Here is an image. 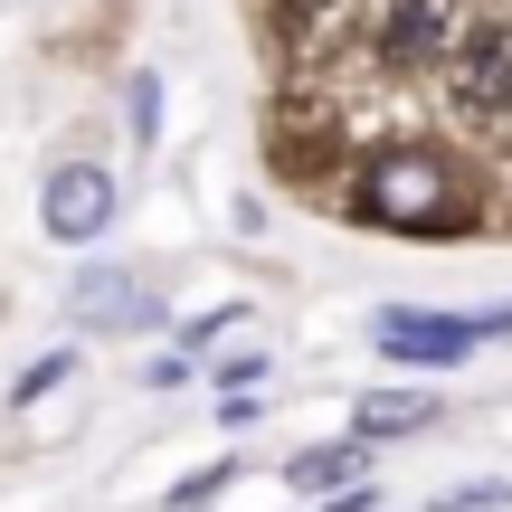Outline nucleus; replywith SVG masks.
Masks as SVG:
<instances>
[{"instance_id":"dca6fc26","label":"nucleus","mask_w":512,"mask_h":512,"mask_svg":"<svg viewBox=\"0 0 512 512\" xmlns=\"http://www.w3.org/2000/svg\"><path fill=\"white\" fill-rule=\"evenodd\" d=\"M256 408H266V389H247V399H219V427H256Z\"/></svg>"},{"instance_id":"9d476101","label":"nucleus","mask_w":512,"mask_h":512,"mask_svg":"<svg viewBox=\"0 0 512 512\" xmlns=\"http://www.w3.org/2000/svg\"><path fill=\"white\" fill-rule=\"evenodd\" d=\"M266 370H275V351L266 342H238V351H219V361H200V380L219 389V399H247V389H266Z\"/></svg>"},{"instance_id":"ddd939ff","label":"nucleus","mask_w":512,"mask_h":512,"mask_svg":"<svg viewBox=\"0 0 512 512\" xmlns=\"http://www.w3.org/2000/svg\"><path fill=\"white\" fill-rule=\"evenodd\" d=\"M124 124H133V143H162V67H133V86H124Z\"/></svg>"},{"instance_id":"423d86ee","label":"nucleus","mask_w":512,"mask_h":512,"mask_svg":"<svg viewBox=\"0 0 512 512\" xmlns=\"http://www.w3.org/2000/svg\"><path fill=\"white\" fill-rule=\"evenodd\" d=\"M475 313H418V304H380L370 313V351L399 370H456L465 351H475Z\"/></svg>"},{"instance_id":"6e6552de","label":"nucleus","mask_w":512,"mask_h":512,"mask_svg":"<svg viewBox=\"0 0 512 512\" xmlns=\"http://www.w3.org/2000/svg\"><path fill=\"white\" fill-rule=\"evenodd\" d=\"M285 484L294 494H342V484H370V437H332V446H304V456H285Z\"/></svg>"},{"instance_id":"0eeeda50","label":"nucleus","mask_w":512,"mask_h":512,"mask_svg":"<svg viewBox=\"0 0 512 512\" xmlns=\"http://www.w3.org/2000/svg\"><path fill=\"white\" fill-rule=\"evenodd\" d=\"M437 418H446L437 389H361V399H351V437H370V446L418 437V427H437Z\"/></svg>"},{"instance_id":"7ed1b4c3","label":"nucleus","mask_w":512,"mask_h":512,"mask_svg":"<svg viewBox=\"0 0 512 512\" xmlns=\"http://www.w3.org/2000/svg\"><path fill=\"white\" fill-rule=\"evenodd\" d=\"M67 323L86 332V342H143V332L171 323V304L143 285L133 266H114V256H86V266L67 275Z\"/></svg>"},{"instance_id":"20e7f679","label":"nucleus","mask_w":512,"mask_h":512,"mask_svg":"<svg viewBox=\"0 0 512 512\" xmlns=\"http://www.w3.org/2000/svg\"><path fill=\"white\" fill-rule=\"evenodd\" d=\"M446 105H456V124L475 133H503L512 124V19H465L456 57H446Z\"/></svg>"},{"instance_id":"1a4fd4ad","label":"nucleus","mask_w":512,"mask_h":512,"mask_svg":"<svg viewBox=\"0 0 512 512\" xmlns=\"http://www.w3.org/2000/svg\"><path fill=\"white\" fill-rule=\"evenodd\" d=\"M76 361H86V351H76V342H57V351H38V361H29V370H19V380H10V408H19V418H29V408H48L57 389L76 380Z\"/></svg>"},{"instance_id":"f8f14e48","label":"nucleus","mask_w":512,"mask_h":512,"mask_svg":"<svg viewBox=\"0 0 512 512\" xmlns=\"http://www.w3.org/2000/svg\"><path fill=\"white\" fill-rule=\"evenodd\" d=\"M190 380H200V351H181V342L133 361V389H152V399H171V389H190Z\"/></svg>"},{"instance_id":"f03ea898","label":"nucleus","mask_w":512,"mask_h":512,"mask_svg":"<svg viewBox=\"0 0 512 512\" xmlns=\"http://www.w3.org/2000/svg\"><path fill=\"white\" fill-rule=\"evenodd\" d=\"M114 219H124V181H114V162H95V152H57V162L38 171V238H48V247L105 256Z\"/></svg>"},{"instance_id":"2eb2a0df","label":"nucleus","mask_w":512,"mask_h":512,"mask_svg":"<svg viewBox=\"0 0 512 512\" xmlns=\"http://www.w3.org/2000/svg\"><path fill=\"white\" fill-rule=\"evenodd\" d=\"M323 512H380V484H342V494H323Z\"/></svg>"},{"instance_id":"4468645a","label":"nucleus","mask_w":512,"mask_h":512,"mask_svg":"<svg viewBox=\"0 0 512 512\" xmlns=\"http://www.w3.org/2000/svg\"><path fill=\"white\" fill-rule=\"evenodd\" d=\"M503 503H512V484H494V475H484V484H446V494L427 503V512H503Z\"/></svg>"},{"instance_id":"9b49d317","label":"nucleus","mask_w":512,"mask_h":512,"mask_svg":"<svg viewBox=\"0 0 512 512\" xmlns=\"http://www.w3.org/2000/svg\"><path fill=\"white\" fill-rule=\"evenodd\" d=\"M238 475H247V456H209L200 475H181V484L162 494V512H209V503H219V494H228Z\"/></svg>"},{"instance_id":"39448f33","label":"nucleus","mask_w":512,"mask_h":512,"mask_svg":"<svg viewBox=\"0 0 512 512\" xmlns=\"http://www.w3.org/2000/svg\"><path fill=\"white\" fill-rule=\"evenodd\" d=\"M456 38H465V0H380V19H370V57H380L389 76L446 67Z\"/></svg>"},{"instance_id":"f257e3e1","label":"nucleus","mask_w":512,"mask_h":512,"mask_svg":"<svg viewBox=\"0 0 512 512\" xmlns=\"http://www.w3.org/2000/svg\"><path fill=\"white\" fill-rule=\"evenodd\" d=\"M342 209H351V228H370V238H418V247L475 238V219H484L475 171H465L446 143H418V133H399V143L361 152V171H351Z\"/></svg>"}]
</instances>
